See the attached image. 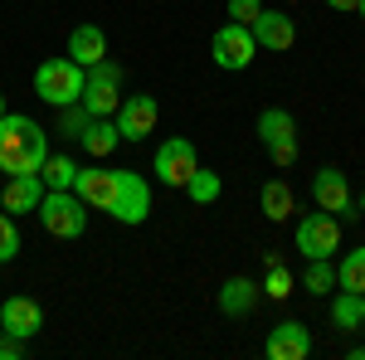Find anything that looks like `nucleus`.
I'll use <instances>...</instances> for the list:
<instances>
[{
    "mask_svg": "<svg viewBox=\"0 0 365 360\" xmlns=\"http://www.w3.org/2000/svg\"><path fill=\"white\" fill-rule=\"evenodd\" d=\"M73 190L88 210H103L117 224H146L151 215V185L137 170H78Z\"/></svg>",
    "mask_w": 365,
    "mask_h": 360,
    "instance_id": "1",
    "label": "nucleus"
},
{
    "mask_svg": "<svg viewBox=\"0 0 365 360\" xmlns=\"http://www.w3.org/2000/svg\"><path fill=\"white\" fill-rule=\"evenodd\" d=\"M44 161H49V132L25 112H5L0 117V170L5 175H39Z\"/></svg>",
    "mask_w": 365,
    "mask_h": 360,
    "instance_id": "2",
    "label": "nucleus"
},
{
    "mask_svg": "<svg viewBox=\"0 0 365 360\" xmlns=\"http://www.w3.org/2000/svg\"><path fill=\"white\" fill-rule=\"evenodd\" d=\"M83 83H88V68L73 63L68 54L44 58L34 68V93L49 103V108H68V103H83Z\"/></svg>",
    "mask_w": 365,
    "mask_h": 360,
    "instance_id": "3",
    "label": "nucleus"
},
{
    "mask_svg": "<svg viewBox=\"0 0 365 360\" xmlns=\"http://www.w3.org/2000/svg\"><path fill=\"white\" fill-rule=\"evenodd\" d=\"M34 215L54 239H83V229H88V205L78 200V190H44Z\"/></svg>",
    "mask_w": 365,
    "mask_h": 360,
    "instance_id": "4",
    "label": "nucleus"
},
{
    "mask_svg": "<svg viewBox=\"0 0 365 360\" xmlns=\"http://www.w3.org/2000/svg\"><path fill=\"white\" fill-rule=\"evenodd\" d=\"M292 244H297V253H307V258H336V249H341V220H336V215H327V210H312V215L297 220Z\"/></svg>",
    "mask_w": 365,
    "mask_h": 360,
    "instance_id": "5",
    "label": "nucleus"
},
{
    "mask_svg": "<svg viewBox=\"0 0 365 360\" xmlns=\"http://www.w3.org/2000/svg\"><path fill=\"white\" fill-rule=\"evenodd\" d=\"M210 58L225 68V73H244L253 58H258V39H253L249 25H220L215 29V39H210Z\"/></svg>",
    "mask_w": 365,
    "mask_h": 360,
    "instance_id": "6",
    "label": "nucleus"
},
{
    "mask_svg": "<svg viewBox=\"0 0 365 360\" xmlns=\"http://www.w3.org/2000/svg\"><path fill=\"white\" fill-rule=\"evenodd\" d=\"M122 63H113V58H98L93 68H88V83H83V108L93 112V117H117V108H122Z\"/></svg>",
    "mask_w": 365,
    "mask_h": 360,
    "instance_id": "7",
    "label": "nucleus"
},
{
    "mask_svg": "<svg viewBox=\"0 0 365 360\" xmlns=\"http://www.w3.org/2000/svg\"><path fill=\"white\" fill-rule=\"evenodd\" d=\"M312 200H317V210H327V215H336V220H361V210H356V200H351V185H346V170L341 166H322L312 175Z\"/></svg>",
    "mask_w": 365,
    "mask_h": 360,
    "instance_id": "8",
    "label": "nucleus"
},
{
    "mask_svg": "<svg viewBox=\"0 0 365 360\" xmlns=\"http://www.w3.org/2000/svg\"><path fill=\"white\" fill-rule=\"evenodd\" d=\"M200 156H195V141L185 137H166L161 141V151H156V180L170 185V190H185V180L195 175Z\"/></svg>",
    "mask_w": 365,
    "mask_h": 360,
    "instance_id": "9",
    "label": "nucleus"
},
{
    "mask_svg": "<svg viewBox=\"0 0 365 360\" xmlns=\"http://www.w3.org/2000/svg\"><path fill=\"white\" fill-rule=\"evenodd\" d=\"M117 132L122 141H146L156 132V98L151 93H132V98H122V108H117Z\"/></svg>",
    "mask_w": 365,
    "mask_h": 360,
    "instance_id": "10",
    "label": "nucleus"
},
{
    "mask_svg": "<svg viewBox=\"0 0 365 360\" xmlns=\"http://www.w3.org/2000/svg\"><path fill=\"white\" fill-rule=\"evenodd\" d=\"M263 356L268 360H307L312 356V331L302 322H278L268 341H263Z\"/></svg>",
    "mask_w": 365,
    "mask_h": 360,
    "instance_id": "11",
    "label": "nucleus"
},
{
    "mask_svg": "<svg viewBox=\"0 0 365 360\" xmlns=\"http://www.w3.org/2000/svg\"><path fill=\"white\" fill-rule=\"evenodd\" d=\"M0 326L10 336H20V341H29V336H39V326H44V307L34 302V297H25V292H15V297L0 302Z\"/></svg>",
    "mask_w": 365,
    "mask_h": 360,
    "instance_id": "12",
    "label": "nucleus"
},
{
    "mask_svg": "<svg viewBox=\"0 0 365 360\" xmlns=\"http://www.w3.org/2000/svg\"><path fill=\"white\" fill-rule=\"evenodd\" d=\"M253 39H258V49H292L297 44V25H292V15H282V10H258V20H253Z\"/></svg>",
    "mask_w": 365,
    "mask_h": 360,
    "instance_id": "13",
    "label": "nucleus"
},
{
    "mask_svg": "<svg viewBox=\"0 0 365 360\" xmlns=\"http://www.w3.org/2000/svg\"><path fill=\"white\" fill-rule=\"evenodd\" d=\"M44 200V175H10L0 190V210L5 215H34Z\"/></svg>",
    "mask_w": 365,
    "mask_h": 360,
    "instance_id": "14",
    "label": "nucleus"
},
{
    "mask_svg": "<svg viewBox=\"0 0 365 360\" xmlns=\"http://www.w3.org/2000/svg\"><path fill=\"white\" fill-rule=\"evenodd\" d=\"M258 297H263V292H258V282L234 273L225 287H220V297H215V302H220V312H225V317H249L253 307H258Z\"/></svg>",
    "mask_w": 365,
    "mask_h": 360,
    "instance_id": "15",
    "label": "nucleus"
},
{
    "mask_svg": "<svg viewBox=\"0 0 365 360\" xmlns=\"http://www.w3.org/2000/svg\"><path fill=\"white\" fill-rule=\"evenodd\" d=\"M68 58L83 63V68H93L98 58H108V34H103L98 25H78L73 34H68Z\"/></svg>",
    "mask_w": 365,
    "mask_h": 360,
    "instance_id": "16",
    "label": "nucleus"
},
{
    "mask_svg": "<svg viewBox=\"0 0 365 360\" xmlns=\"http://www.w3.org/2000/svg\"><path fill=\"white\" fill-rule=\"evenodd\" d=\"M258 210H263V215H268V220L273 224H282V220H292V210H297V195H292V185H287V180H268V185H263V190H258Z\"/></svg>",
    "mask_w": 365,
    "mask_h": 360,
    "instance_id": "17",
    "label": "nucleus"
},
{
    "mask_svg": "<svg viewBox=\"0 0 365 360\" xmlns=\"http://www.w3.org/2000/svg\"><path fill=\"white\" fill-rule=\"evenodd\" d=\"M78 141H83V151L93 156V161H103V156H113V151H117L122 132H117L113 117H93V122L83 127V137H78Z\"/></svg>",
    "mask_w": 365,
    "mask_h": 360,
    "instance_id": "18",
    "label": "nucleus"
},
{
    "mask_svg": "<svg viewBox=\"0 0 365 360\" xmlns=\"http://www.w3.org/2000/svg\"><path fill=\"white\" fill-rule=\"evenodd\" d=\"M258 141L263 146H278V141H297V122L287 108H263L258 112Z\"/></svg>",
    "mask_w": 365,
    "mask_h": 360,
    "instance_id": "19",
    "label": "nucleus"
},
{
    "mask_svg": "<svg viewBox=\"0 0 365 360\" xmlns=\"http://www.w3.org/2000/svg\"><path fill=\"white\" fill-rule=\"evenodd\" d=\"M258 292L273 297V302H287V297L297 292V282H292V273H287L282 258H268V273H263V282H258Z\"/></svg>",
    "mask_w": 365,
    "mask_h": 360,
    "instance_id": "20",
    "label": "nucleus"
},
{
    "mask_svg": "<svg viewBox=\"0 0 365 360\" xmlns=\"http://www.w3.org/2000/svg\"><path fill=\"white\" fill-rule=\"evenodd\" d=\"M302 287H307L312 297H327V292H336V263H331V258H307Z\"/></svg>",
    "mask_w": 365,
    "mask_h": 360,
    "instance_id": "21",
    "label": "nucleus"
},
{
    "mask_svg": "<svg viewBox=\"0 0 365 360\" xmlns=\"http://www.w3.org/2000/svg\"><path fill=\"white\" fill-rule=\"evenodd\" d=\"M331 326L336 331H356L361 326V292H346L341 287L336 297H331Z\"/></svg>",
    "mask_w": 365,
    "mask_h": 360,
    "instance_id": "22",
    "label": "nucleus"
},
{
    "mask_svg": "<svg viewBox=\"0 0 365 360\" xmlns=\"http://www.w3.org/2000/svg\"><path fill=\"white\" fill-rule=\"evenodd\" d=\"M39 175H44V185H49V190H73V180H78V166H73L68 156H54V151H49V161L39 166Z\"/></svg>",
    "mask_w": 365,
    "mask_h": 360,
    "instance_id": "23",
    "label": "nucleus"
},
{
    "mask_svg": "<svg viewBox=\"0 0 365 360\" xmlns=\"http://www.w3.org/2000/svg\"><path fill=\"white\" fill-rule=\"evenodd\" d=\"M336 287H346V292H365V249H351L336 263Z\"/></svg>",
    "mask_w": 365,
    "mask_h": 360,
    "instance_id": "24",
    "label": "nucleus"
},
{
    "mask_svg": "<svg viewBox=\"0 0 365 360\" xmlns=\"http://www.w3.org/2000/svg\"><path fill=\"white\" fill-rule=\"evenodd\" d=\"M220 190H225V185H220V175H215V170H205V166H195V175L185 180V195H190L195 205H215Z\"/></svg>",
    "mask_w": 365,
    "mask_h": 360,
    "instance_id": "25",
    "label": "nucleus"
},
{
    "mask_svg": "<svg viewBox=\"0 0 365 360\" xmlns=\"http://www.w3.org/2000/svg\"><path fill=\"white\" fill-rule=\"evenodd\" d=\"M88 122H93V112L83 108V103H68V108H58V132H63V137H83V127Z\"/></svg>",
    "mask_w": 365,
    "mask_h": 360,
    "instance_id": "26",
    "label": "nucleus"
},
{
    "mask_svg": "<svg viewBox=\"0 0 365 360\" xmlns=\"http://www.w3.org/2000/svg\"><path fill=\"white\" fill-rule=\"evenodd\" d=\"M20 258V229H15V215H0V263H15Z\"/></svg>",
    "mask_w": 365,
    "mask_h": 360,
    "instance_id": "27",
    "label": "nucleus"
},
{
    "mask_svg": "<svg viewBox=\"0 0 365 360\" xmlns=\"http://www.w3.org/2000/svg\"><path fill=\"white\" fill-rule=\"evenodd\" d=\"M258 10H263V0H229V20L234 25H253Z\"/></svg>",
    "mask_w": 365,
    "mask_h": 360,
    "instance_id": "28",
    "label": "nucleus"
},
{
    "mask_svg": "<svg viewBox=\"0 0 365 360\" xmlns=\"http://www.w3.org/2000/svg\"><path fill=\"white\" fill-rule=\"evenodd\" d=\"M268 156H273V166L287 170L292 161H297V141H278V146H268Z\"/></svg>",
    "mask_w": 365,
    "mask_h": 360,
    "instance_id": "29",
    "label": "nucleus"
},
{
    "mask_svg": "<svg viewBox=\"0 0 365 360\" xmlns=\"http://www.w3.org/2000/svg\"><path fill=\"white\" fill-rule=\"evenodd\" d=\"M25 341L20 336H10V331H0V360H25Z\"/></svg>",
    "mask_w": 365,
    "mask_h": 360,
    "instance_id": "30",
    "label": "nucleus"
},
{
    "mask_svg": "<svg viewBox=\"0 0 365 360\" xmlns=\"http://www.w3.org/2000/svg\"><path fill=\"white\" fill-rule=\"evenodd\" d=\"M327 5H331V10H341V15H356V5H361V0H327Z\"/></svg>",
    "mask_w": 365,
    "mask_h": 360,
    "instance_id": "31",
    "label": "nucleus"
},
{
    "mask_svg": "<svg viewBox=\"0 0 365 360\" xmlns=\"http://www.w3.org/2000/svg\"><path fill=\"white\" fill-rule=\"evenodd\" d=\"M351 360H365V346H351Z\"/></svg>",
    "mask_w": 365,
    "mask_h": 360,
    "instance_id": "32",
    "label": "nucleus"
},
{
    "mask_svg": "<svg viewBox=\"0 0 365 360\" xmlns=\"http://www.w3.org/2000/svg\"><path fill=\"white\" fill-rule=\"evenodd\" d=\"M356 210H361V220H365V190H361V200H356Z\"/></svg>",
    "mask_w": 365,
    "mask_h": 360,
    "instance_id": "33",
    "label": "nucleus"
},
{
    "mask_svg": "<svg viewBox=\"0 0 365 360\" xmlns=\"http://www.w3.org/2000/svg\"><path fill=\"white\" fill-rule=\"evenodd\" d=\"M361 326H365V292H361Z\"/></svg>",
    "mask_w": 365,
    "mask_h": 360,
    "instance_id": "34",
    "label": "nucleus"
},
{
    "mask_svg": "<svg viewBox=\"0 0 365 360\" xmlns=\"http://www.w3.org/2000/svg\"><path fill=\"white\" fill-rule=\"evenodd\" d=\"M356 15H361V20H365V0H361V5H356Z\"/></svg>",
    "mask_w": 365,
    "mask_h": 360,
    "instance_id": "35",
    "label": "nucleus"
},
{
    "mask_svg": "<svg viewBox=\"0 0 365 360\" xmlns=\"http://www.w3.org/2000/svg\"><path fill=\"white\" fill-rule=\"evenodd\" d=\"M0 117H5V93H0Z\"/></svg>",
    "mask_w": 365,
    "mask_h": 360,
    "instance_id": "36",
    "label": "nucleus"
},
{
    "mask_svg": "<svg viewBox=\"0 0 365 360\" xmlns=\"http://www.w3.org/2000/svg\"><path fill=\"white\" fill-rule=\"evenodd\" d=\"M287 5H297V0H287Z\"/></svg>",
    "mask_w": 365,
    "mask_h": 360,
    "instance_id": "37",
    "label": "nucleus"
},
{
    "mask_svg": "<svg viewBox=\"0 0 365 360\" xmlns=\"http://www.w3.org/2000/svg\"><path fill=\"white\" fill-rule=\"evenodd\" d=\"M0 331H5V326H0Z\"/></svg>",
    "mask_w": 365,
    "mask_h": 360,
    "instance_id": "38",
    "label": "nucleus"
}]
</instances>
